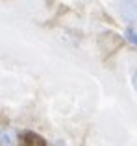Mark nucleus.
<instances>
[{
    "mask_svg": "<svg viewBox=\"0 0 137 146\" xmlns=\"http://www.w3.org/2000/svg\"><path fill=\"white\" fill-rule=\"evenodd\" d=\"M119 13L130 24L137 22V0H120L119 2Z\"/></svg>",
    "mask_w": 137,
    "mask_h": 146,
    "instance_id": "f257e3e1",
    "label": "nucleus"
},
{
    "mask_svg": "<svg viewBox=\"0 0 137 146\" xmlns=\"http://www.w3.org/2000/svg\"><path fill=\"white\" fill-rule=\"evenodd\" d=\"M21 141L28 146H47V143H45L39 135H35V133H32V131H24L21 135Z\"/></svg>",
    "mask_w": 137,
    "mask_h": 146,
    "instance_id": "f03ea898",
    "label": "nucleus"
},
{
    "mask_svg": "<svg viewBox=\"0 0 137 146\" xmlns=\"http://www.w3.org/2000/svg\"><path fill=\"white\" fill-rule=\"evenodd\" d=\"M0 144H13V137L7 131H0Z\"/></svg>",
    "mask_w": 137,
    "mask_h": 146,
    "instance_id": "7ed1b4c3",
    "label": "nucleus"
},
{
    "mask_svg": "<svg viewBox=\"0 0 137 146\" xmlns=\"http://www.w3.org/2000/svg\"><path fill=\"white\" fill-rule=\"evenodd\" d=\"M126 39L137 46V32H134V30H126Z\"/></svg>",
    "mask_w": 137,
    "mask_h": 146,
    "instance_id": "20e7f679",
    "label": "nucleus"
},
{
    "mask_svg": "<svg viewBox=\"0 0 137 146\" xmlns=\"http://www.w3.org/2000/svg\"><path fill=\"white\" fill-rule=\"evenodd\" d=\"M134 87H135V91H137V72L134 74Z\"/></svg>",
    "mask_w": 137,
    "mask_h": 146,
    "instance_id": "39448f33",
    "label": "nucleus"
}]
</instances>
